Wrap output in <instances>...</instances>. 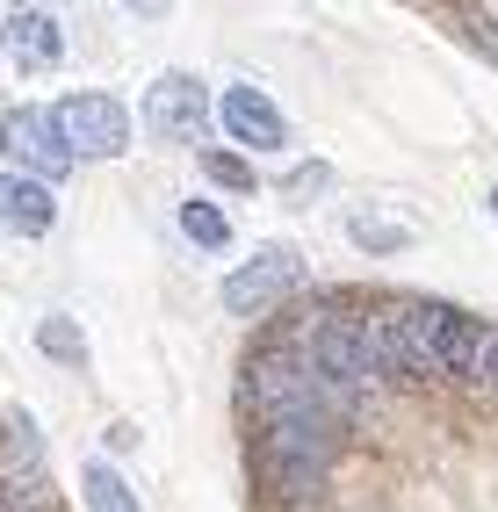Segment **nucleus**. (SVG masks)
Returning a JSON list of instances; mask_svg holds the SVG:
<instances>
[{
	"label": "nucleus",
	"instance_id": "423d86ee",
	"mask_svg": "<svg viewBox=\"0 0 498 512\" xmlns=\"http://www.w3.org/2000/svg\"><path fill=\"white\" fill-rule=\"evenodd\" d=\"M210 116H217V94L195 73H159L145 87V138L159 145H203Z\"/></svg>",
	"mask_w": 498,
	"mask_h": 512
},
{
	"label": "nucleus",
	"instance_id": "4be33fe9",
	"mask_svg": "<svg viewBox=\"0 0 498 512\" xmlns=\"http://www.w3.org/2000/svg\"><path fill=\"white\" fill-rule=\"evenodd\" d=\"M0 440H8V419H0Z\"/></svg>",
	"mask_w": 498,
	"mask_h": 512
},
{
	"label": "nucleus",
	"instance_id": "7ed1b4c3",
	"mask_svg": "<svg viewBox=\"0 0 498 512\" xmlns=\"http://www.w3.org/2000/svg\"><path fill=\"white\" fill-rule=\"evenodd\" d=\"M304 282H311L304 253H296L289 238H268L260 253H246V260L224 275V311H231V318H268V311H282V296H296Z\"/></svg>",
	"mask_w": 498,
	"mask_h": 512
},
{
	"label": "nucleus",
	"instance_id": "6ab92c4d",
	"mask_svg": "<svg viewBox=\"0 0 498 512\" xmlns=\"http://www.w3.org/2000/svg\"><path fill=\"white\" fill-rule=\"evenodd\" d=\"M462 29H470V44H477V51L498 58V29H491V22H462Z\"/></svg>",
	"mask_w": 498,
	"mask_h": 512
},
{
	"label": "nucleus",
	"instance_id": "4468645a",
	"mask_svg": "<svg viewBox=\"0 0 498 512\" xmlns=\"http://www.w3.org/2000/svg\"><path fill=\"white\" fill-rule=\"evenodd\" d=\"M203 181L210 188H231V195H260V174L239 145H203Z\"/></svg>",
	"mask_w": 498,
	"mask_h": 512
},
{
	"label": "nucleus",
	"instance_id": "2eb2a0df",
	"mask_svg": "<svg viewBox=\"0 0 498 512\" xmlns=\"http://www.w3.org/2000/svg\"><path fill=\"white\" fill-rule=\"evenodd\" d=\"M181 238H188V246H203V253H224V246H231V217L217 210V202L188 195V202H181Z\"/></svg>",
	"mask_w": 498,
	"mask_h": 512
},
{
	"label": "nucleus",
	"instance_id": "a211bd4d",
	"mask_svg": "<svg viewBox=\"0 0 498 512\" xmlns=\"http://www.w3.org/2000/svg\"><path fill=\"white\" fill-rule=\"evenodd\" d=\"M470 375H484V383L498 390V325H484V332H477V368H470Z\"/></svg>",
	"mask_w": 498,
	"mask_h": 512
},
{
	"label": "nucleus",
	"instance_id": "ddd939ff",
	"mask_svg": "<svg viewBox=\"0 0 498 512\" xmlns=\"http://www.w3.org/2000/svg\"><path fill=\"white\" fill-rule=\"evenodd\" d=\"M37 347L58 361V368H73V375H87V332H80V318H65V311H51L44 325H37Z\"/></svg>",
	"mask_w": 498,
	"mask_h": 512
},
{
	"label": "nucleus",
	"instance_id": "9b49d317",
	"mask_svg": "<svg viewBox=\"0 0 498 512\" xmlns=\"http://www.w3.org/2000/svg\"><path fill=\"white\" fill-rule=\"evenodd\" d=\"M361 318V339L383 375H419V354H412V332H405V311L397 303H376V311H354Z\"/></svg>",
	"mask_w": 498,
	"mask_h": 512
},
{
	"label": "nucleus",
	"instance_id": "39448f33",
	"mask_svg": "<svg viewBox=\"0 0 498 512\" xmlns=\"http://www.w3.org/2000/svg\"><path fill=\"white\" fill-rule=\"evenodd\" d=\"M0 152H8V166H22V174H44L51 188L80 166V152H73V138H65L58 109H37V101L0 116Z\"/></svg>",
	"mask_w": 498,
	"mask_h": 512
},
{
	"label": "nucleus",
	"instance_id": "f257e3e1",
	"mask_svg": "<svg viewBox=\"0 0 498 512\" xmlns=\"http://www.w3.org/2000/svg\"><path fill=\"white\" fill-rule=\"evenodd\" d=\"M289 347H304V354H311V368L325 375L332 390H340L347 426H354V419H369L383 368H376V354H369V339H361V318H354V311H318L304 332L289 339Z\"/></svg>",
	"mask_w": 498,
	"mask_h": 512
},
{
	"label": "nucleus",
	"instance_id": "6e6552de",
	"mask_svg": "<svg viewBox=\"0 0 498 512\" xmlns=\"http://www.w3.org/2000/svg\"><path fill=\"white\" fill-rule=\"evenodd\" d=\"M0 51H8L22 73H58L65 65V29L44 0H8V15H0Z\"/></svg>",
	"mask_w": 498,
	"mask_h": 512
},
{
	"label": "nucleus",
	"instance_id": "9d476101",
	"mask_svg": "<svg viewBox=\"0 0 498 512\" xmlns=\"http://www.w3.org/2000/svg\"><path fill=\"white\" fill-rule=\"evenodd\" d=\"M51 224H58L51 181L8 166V174H0V231H15V238H51Z\"/></svg>",
	"mask_w": 498,
	"mask_h": 512
},
{
	"label": "nucleus",
	"instance_id": "f8f14e48",
	"mask_svg": "<svg viewBox=\"0 0 498 512\" xmlns=\"http://www.w3.org/2000/svg\"><path fill=\"white\" fill-rule=\"evenodd\" d=\"M80 505H87V512H145L138 491H130V476H123L116 462H102V455L80 469Z\"/></svg>",
	"mask_w": 498,
	"mask_h": 512
},
{
	"label": "nucleus",
	"instance_id": "dca6fc26",
	"mask_svg": "<svg viewBox=\"0 0 498 512\" xmlns=\"http://www.w3.org/2000/svg\"><path fill=\"white\" fill-rule=\"evenodd\" d=\"M347 231H354L361 253H405V246H412V224H383V217H369V210H354Z\"/></svg>",
	"mask_w": 498,
	"mask_h": 512
},
{
	"label": "nucleus",
	"instance_id": "aec40b11",
	"mask_svg": "<svg viewBox=\"0 0 498 512\" xmlns=\"http://www.w3.org/2000/svg\"><path fill=\"white\" fill-rule=\"evenodd\" d=\"M123 8H130V15H166L174 0H123Z\"/></svg>",
	"mask_w": 498,
	"mask_h": 512
},
{
	"label": "nucleus",
	"instance_id": "20e7f679",
	"mask_svg": "<svg viewBox=\"0 0 498 512\" xmlns=\"http://www.w3.org/2000/svg\"><path fill=\"white\" fill-rule=\"evenodd\" d=\"M405 311V332H412V354L419 368H434V375H470L477 368V318H462L455 303H434V296H412V303H397Z\"/></svg>",
	"mask_w": 498,
	"mask_h": 512
},
{
	"label": "nucleus",
	"instance_id": "f03ea898",
	"mask_svg": "<svg viewBox=\"0 0 498 512\" xmlns=\"http://www.w3.org/2000/svg\"><path fill=\"white\" fill-rule=\"evenodd\" d=\"M347 419L325 412V404H282V412H260V455L275 462V476L289 491H318V476L340 455Z\"/></svg>",
	"mask_w": 498,
	"mask_h": 512
},
{
	"label": "nucleus",
	"instance_id": "f3484780",
	"mask_svg": "<svg viewBox=\"0 0 498 512\" xmlns=\"http://www.w3.org/2000/svg\"><path fill=\"white\" fill-rule=\"evenodd\" d=\"M325 188H332V166H318V159H311V166H296V174H289V195H296V202H318Z\"/></svg>",
	"mask_w": 498,
	"mask_h": 512
},
{
	"label": "nucleus",
	"instance_id": "0eeeda50",
	"mask_svg": "<svg viewBox=\"0 0 498 512\" xmlns=\"http://www.w3.org/2000/svg\"><path fill=\"white\" fill-rule=\"evenodd\" d=\"M58 123H65V138H73V152L80 159H102V166H116L123 152H130V109L116 94H65L58 101Z\"/></svg>",
	"mask_w": 498,
	"mask_h": 512
},
{
	"label": "nucleus",
	"instance_id": "1a4fd4ad",
	"mask_svg": "<svg viewBox=\"0 0 498 512\" xmlns=\"http://www.w3.org/2000/svg\"><path fill=\"white\" fill-rule=\"evenodd\" d=\"M217 123H224V138L239 145V152H282V145H289V116H282L253 80H231V87L217 94Z\"/></svg>",
	"mask_w": 498,
	"mask_h": 512
},
{
	"label": "nucleus",
	"instance_id": "412c9836",
	"mask_svg": "<svg viewBox=\"0 0 498 512\" xmlns=\"http://www.w3.org/2000/svg\"><path fill=\"white\" fill-rule=\"evenodd\" d=\"M491 217H498V188H491Z\"/></svg>",
	"mask_w": 498,
	"mask_h": 512
}]
</instances>
